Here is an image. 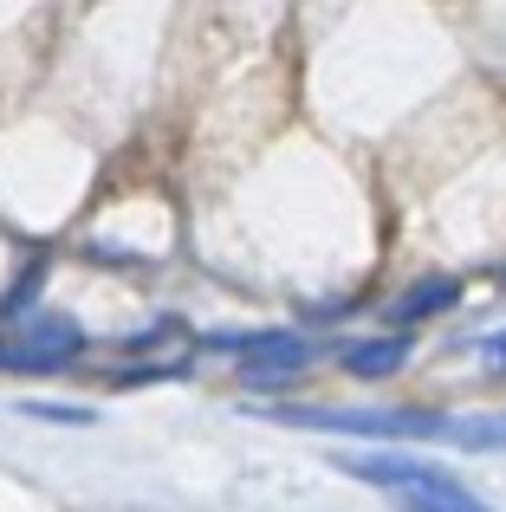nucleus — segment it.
Wrapping results in <instances>:
<instances>
[{
  "mask_svg": "<svg viewBox=\"0 0 506 512\" xmlns=\"http://www.w3.org/2000/svg\"><path fill=\"white\" fill-rule=\"evenodd\" d=\"M279 422L318 435H390V441H442V448H506V415H383V409H279Z\"/></svg>",
  "mask_w": 506,
  "mask_h": 512,
  "instance_id": "obj_1",
  "label": "nucleus"
},
{
  "mask_svg": "<svg viewBox=\"0 0 506 512\" xmlns=\"http://www.w3.org/2000/svg\"><path fill=\"white\" fill-rule=\"evenodd\" d=\"M344 474L377 487V493H390L403 512H494L481 493L461 487L455 474H442V467H429V461H409V454H351Z\"/></svg>",
  "mask_w": 506,
  "mask_h": 512,
  "instance_id": "obj_2",
  "label": "nucleus"
},
{
  "mask_svg": "<svg viewBox=\"0 0 506 512\" xmlns=\"http://www.w3.org/2000/svg\"><path fill=\"white\" fill-rule=\"evenodd\" d=\"M85 350V331L65 312H26L0 318V370L7 376H52Z\"/></svg>",
  "mask_w": 506,
  "mask_h": 512,
  "instance_id": "obj_3",
  "label": "nucleus"
},
{
  "mask_svg": "<svg viewBox=\"0 0 506 512\" xmlns=\"http://www.w3.org/2000/svg\"><path fill=\"white\" fill-rule=\"evenodd\" d=\"M312 363V344H299V338H247V383H292V376Z\"/></svg>",
  "mask_w": 506,
  "mask_h": 512,
  "instance_id": "obj_4",
  "label": "nucleus"
},
{
  "mask_svg": "<svg viewBox=\"0 0 506 512\" xmlns=\"http://www.w3.org/2000/svg\"><path fill=\"white\" fill-rule=\"evenodd\" d=\"M403 363H409V338H403V331H390V338H364V344L344 350V370H351V376H390V370H403Z\"/></svg>",
  "mask_w": 506,
  "mask_h": 512,
  "instance_id": "obj_5",
  "label": "nucleus"
},
{
  "mask_svg": "<svg viewBox=\"0 0 506 512\" xmlns=\"http://www.w3.org/2000/svg\"><path fill=\"white\" fill-rule=\"evenodd\" d=\"M448 299H455V286H448V279H435V286H422V292H409V299L403 305H396V325H409V318H422V312H435V305H448Z\"/></svg>",
  "mask_w": 506,
  "mask_h": 512,
  "instance_id": "obj_6",
  "label": "nucleus"
},
{
  "mask_svg": "<svg viewBox=\"0 0 506 512\" xmlns=\"http://www.w3.org/2000/svg\"><path fill=\"white\" fill-rule=\"evenodd\" d=\"M481 350H487V363H494V370L506 376V325H500V331H494V338H487Z\"/></svg>",
  "mask_w": 506,
  "mask_h": 512,
  "instance_id": "obj_7",
  "label": "nucleus"
}]
</instances>
